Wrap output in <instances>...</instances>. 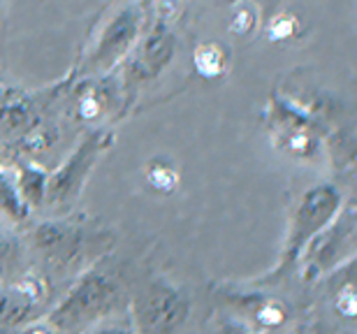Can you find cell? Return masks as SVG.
<instances>
[{
  "mask_svg": "<svg viewBox=\"0 0 357 334\" xmlns=\"http://www.w3.org/2000/svg\"><path fill=\"white\" fill-rule=\"evenodd\" d=\"M123 302V286L102 267L86 269L77 279L63 300L47 314V328L52 332H82L116 314Z\"/></svg>",
  "mask_w": 357,
  "mask_h": 334,
  "instance_id": "6da1fadb",
  "label": "cell"
},
{
  "mask_svg": "<svg viewBox=\"0 0 357 334\" xmlns=\"http://www.w3.org/2000/svg\"><path fill=\"white\" fill-rule=\"evenodd\" d=\"M344 197L341 190L332 183H318L304 190V195L299 197L295 211L290 216L288 234L283 239L281 255H278L276 267L267 274L265 281H276L290 272L302 258L304 248L318 237L320 232L330 225L341 209H344Z\"/></svg>",
  "mask_w": 357,
  "mask_h": 334,
  "instance_id": "7a4b0ae2",
  "label": "cell"
},
{
  "mask_svg": "<svg viewBox=\"0 0 357 334\" xmlns=\"http://www.w3.org/2000/svg\"><path fill=\"white\" fill-rule=\"evenodd\" d=\"M146 5L128 3L109 7V14L96 26V35L84 52L82 73L86 75H109L132 54L146 24Z\"/></svg>",
  "mask_w": 357,
  "mask_h": 334,
  "instance_id": "3957f363",
  "label": "cell"
},
{
  "mask_svg": "<svg viewBox=\"0 0 357 334\" xmlns=\"http://www.w3.org/2000/svg\"><path fill=\"white\" fill-rule=\"evenodd\" d=\"M114 142H116V135H114V130H107V128H96V130L84 135V139L63 160V165L59 169H54L52 174H47L45 202L49 204L75 202L82 193L84 183L89 181L93 167L109 151Z\"/></svg>",
  "mask_w": 357,
  "mask_h": 334,
  "instance_id": "277c9868",
  "label": "cell"
},
{
  "mask_svg": "<svg viewBox=\"0 0 357 334\" xmlns=\"http://www.w3.org/2000/svg\"><path fill=\"white\" fill-rule=\"evenodd\" d=\"M137 323L144 332L172 334L188 321L190 300L176 283L155 276L137 300Z\"/></svg>",
  "mask_w": 357,
  "mask_h": 334,
  "instance_id": "5b68a950",
  "label": "cell"
},
{
  "mask_svg": "<svg viewBox=\"0 0 357 334\" xmlns=\"http://www.w3.org/2000/svg\"><path fill=\"white\" fill-rule=\"evenodd\" d=\"M33 246L52 269L68 272L86 258L91 234L79 221H42L31 232Z\"/></svg>",
  "mask_w": 357,
  "mask_h": 334,
  "instance_id": "8992f818",
  "label": "cell"
},
{
  "mask_svg": "<svg viewBox=\"0 0 357 334\" xmlns=\"http://www.w3.org/2000/svg\"><path fill=\"white\" fill-rule=\"evenodd\" d=\"M355 255V211L353 207L341 209L337 218L304 248V276L318 279L320 274L332 272L341 262Z\"/></svg>",
  "mask_w": 357,
  "mask_h": 334,
  "instance_id": "52a82bcc",
  "label": "cell"
},
{
  "mask_svg": "<svg viewBox=\"0 0 357 334\" xmlns=\"http://www.w3.org/2000/svg\"><path fill=\"white\" fill-rule=\"evenodd\" d=\"M176 52V38L172 28L165 24V17H160L149 31L142 33L139 42L135 45L132 54L128 56L126 66V89L139 86L144 82H151L153 77L165 73L172 63Z\"/></svg>",
  "mask_w": 357,
  "mask_h": 334,
  "instance_id": "ba28073f",
  "label": "cell"
},
{
  "mask_svg": "<svg viewBox=\"0 0 357 334\" xmlns=\"http://www.w3.org/2000/svg\"><path fill=\"white\" fill-rule=\"evenodd\" d=\"M45 302L47 286L33 274L12 283H0V328L19 330L31 325L45 311Z\"/></svg>",
  "mask_w": 357,
  "mask_h": 334,
  "instance_id": "9c48e42d",
  "label": "cell"
},
{
  "mask_svg": "<svg viewBox=\"0 0 357 334\" xmlns=\"http://www.w3.org/2000/svg\"><path fill=\"white\" fill-rule=\"evenodd\" d=\"M38 123V109L26 91L0 84V132L33 130Z\"/></svg>",
  "mask_w": 357,
  "mask_h": 334,
  "instance_id": "30bf717a",
  "label": "cell"
},
{
  "mask_svg": "<svg viewBox=\"0 0 357 334\" xmlns=\"http://www.w3.org/2000/svg\"><path fill=\"white\" fill-rule=\"evenodd\" d=\"M227 61H230V52L220 42H199L192 52L195 73L209 82L220 79L227 73Z\"/></svg>",
  "mask_w": 357,
  "mask_h": 334,
  "instance_id": "8fae6325",
  "label": "cell"
},
{
  "mask_svg": "<svg viewBox=\"0 0 357 334\" xmlns=\"http://www.w3.org/2000/svg\"><path fill=\"white\" fill-rule=\"evenodd\" d=\"M17 190L19 197L24 200L28 209L38 207V204L45 202V190H47V172H42L38 165H26L19 172V181H17Z\"/></svg>",
  "mask_w": 357,
  "mask_h": 334,
  "instance_id": "7c38bea8",
  "label": "cell"
},
{
  "mask_svg": "<svg viewBox=\"0 0 357 334\" xmlns=\"http://www.w3.org/2000/svg\"><path fill=\"white\" fill-rule=\"evenodd\" d=\"M0 211H5L14 221H26L28 211H31L19 197L17 183H14L3 169H0Z\"/></svg>",
  "mask_w": 357,
  "mask_h": 334,
  "instance_id": "4fadbf2b",
  "label": "cell"
},
{
  "mask_svg": "<svg viewBox=\"0 0 357 334\" xmlns=\"http://www.w3.org/2000/svg\"><path fill=\"white\" fill-rule=\"evenodd\" d=\"M255 26H258V7L251 3H244V5H237L227 28H230V33L237 35V38H246V35H251L255 31Z\"/></svg>",
  "mask_w": 357,
  "mask_h": 334,
  "instance_id": "5bb4252c",
  "label": "cell"
},
{
  "mask_svg": "<svg viewBox=\"0 0 357 334\" xmlns=\"http://www.w3.org/2000/svg\"><path fill=\"white\" fill-rule=\"evenodd\" d=\"M146 179H149V183H151L155 190H160V193H172V190L178 186V174H176V169L172 165H153V167H149Z\"/></svg>",
  "mask_w": 357,
  "mask_h": 334,
  "instance_id": "9a60e30c",
  "label": "cell"
},
{
  "mask_svg": "<svg viewBox=\"0 0 357 334\" xmlns=\"http://www.w3.org/2000/svg\"><path fill=\"white\" fill-rule=\"evenodd\" d=\"M102 107H105V96L98 93V89H89L77 100V116L82 121H93L102 114Z\"/></svg>",
  "mask_w": 357,
  "mask_h": 334,
  "instance_id": "2e32d148",
  "label": "cell"
},
{
  "mask_svg": "<svg viewBox=\"0 0 357 334\" xmlns=\"http://www.w3.org/2000/svg\"><path fill=\"white\" fill-rule=\"evenodd\" d=\"M297 28H299V21L297 17H292V14H278V17L271 19V24H269V40H288L292 38V35L297 33Z\"/></svg>",
  "mask_w": 357,
  "mask_h": 334,
  "instance_id": "e0dca14e",
  "label": "cell"
},
{
  "mask_svg": "<svg viewBox=\"0 0 357 334\" xmlns=\"http://www.w3.org/2000/svg\"><path fill=\"white\" fill-rule=\"evenodd\" d=\"M255 318H258V323L265 325V328H276V325H281L285 321V311L281 304L265 302L258 311H255Z\"/></svg>",
  "mask_w": 357,
  "mask_h": 334,
  "instance_id": "ac0fdd59",
  "label": "cell"
},
{
  "mask_svg": "<svg viewBox=\"0 0 357 334\" xmlns=\"http://www.w3.org/2000/svg\"><path fill=\"white\" fill-rule=\"evenodd\" d=\"M86 334H137V328L130 318H121V321H109V323H98L93 325V330Z\"/></svg>",
  "mask_w": 357,
  "mask_h": 334,
  "instance_id": "d6986e66",
  "label": "cell"
},
{
  "mask_svg": "<svg viewBox=\"0 0 357 334\" xmlns=\"http://www.w3.org/2000/svg\"><path fill=\"white\" fill-rule=\"evenodd\" d=\"M337 311L344 318H353L357 314V295H355V288L348 283L339 290L337 295Z\"/></svg>",
  "mask_w": 357,
  "mask_h": 334,
  "instance_id": "ffe728a7",
  "label": "cell"
},
{
  "mask_svg": "<svg viewBox=\"0 0 357 334\" xmlns=\"http://www.w3.org/2000/svg\"><path fill=\"white\" fill-rule=\"evenodd\" d=\"M17 258V244L10 237H3L0 234V269H7Z\"/></svg>",
  "mask_w": 357,
  "mask_h": 334,
  "instance_id": "44dd1931",
  "label": "cell"
},
{
  "mask_svg": "<svg viewBox=\"0 0 357 334\" xmlns=\"http://www.w3.org/2000/svg\"><path fill=\"white\" fill-rule=\"evenodd\" d=\"M28 334H52V330H49L47 325H45V328H35V330H31Z\"/></svg>",
  "mask_w": 357,
  "mask_h": 334,
  "instance_id": "7402d4cb",
  "label": "cell"
},
{
  "mask_svg": "<svg viewBox=\"0 0 357 334\" xmlns=\"http://www.w3.org/2000/svg\"><path fill=\"white\" fill-rule=\"evenodd\" d=\"M7 332H10V330H3V328H0V334H7Z\"/></svg>",
  "mask_w": 357,
  "mask_h": 334,
  "instance_id": "603a6c76",
  "label": "cell"
},
{
  "mask_svg": "<svg viewBox=\"0 0 357 334\" xmlns=\"http://www.w3.org/2000/svg\"><path fill=\"white\" fill-rule=\"evenodd\" d=\"M251 334H262V332H251Z\"/></svg>",
  "mask_w": 357,
  "mask_h": 334,
  "instance_id": "cb8c5ba5",
  "label": "cell"
}]
</instances>
